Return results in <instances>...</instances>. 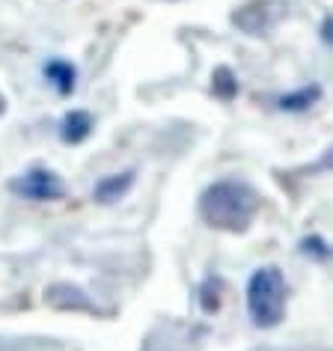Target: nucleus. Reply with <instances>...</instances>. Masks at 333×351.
Segmentation results:
<instances>
[{
  "label": "nucleus",
  "mask_w": 333,
  "mask_h": 351,
  "mask_svg": "<svg viewBox=\"0 0 333 351\" xmlns=\"http://www.w3.org/2000/svg\"><path fill=\"white\" fill-rule=\"evenodd\" d=\"M259 212V194L247 182L221 179L199 197V215L208 226L226 232H244Z\"/></svg>",
  "instance_id": "f257e3e1"
},
{
  "label": "nucleus",
  "mask_w": 333,
  "mask_h": 351,
  "mask_svg": "<svg viewBox=\"0 0 333 351\" xmlns=\"http://www.w3.org/2000/svg\"><path fill=\"white\" fill-rule=\"evenodd\" d=\"M247 313L256 328H277L286 319V277L280 268H256L247 280Z\"/></svg>",
  "instance_id": "f03ea898"
},
{
  "label": "nucleus",
  "mask_w": 333,
  "mask_h": 351,
  "mask_svg": "<svg viewBox=\"0 0 333 351\" xmlns=\"http://www.w3.org/2000/svg\"><path fill=\"white\" fill-rule=\"evenodd\" d=\"M10 191L18 194L24 199H36V203H45V199H60L66 194L63 179L54 170H45V167H36V170L18 176V179L10 182Z\"/></svg>",
  "instance_id": "7ed1b4c3"
},
{
  "label": "nucleus",
  "mask_w": 333,
  "mask_h": 351,
  "mask_svg": "<svg viewBox=\"0 0 333 351\" xmlns=\"http://www.w3.org/2000/svg\"><path fill=\"white\" fill-rule=\"evenodd\" d=\"M92 131V117L86 110H72L63 117V125H60V137L66 143H81V140L90 137Z\"/></svg>",
  "instance_id": "20e7f679"
},
{
  "label": "nucleus",
  "mask_w": 333,
  "mask_h": 351,
  "mask_svg": "<svg viewBox=\"0 0 333 351\" xmlns=\"http://www.w3.org/2000/svg\"><path fill=\"white\" fill-rule=\"evenodd\" d=\"M321 99V86L319 84H310V86H301V90H295V93H286V95H280L277 104H280V110H288V113H301L306 108H312L315 101Z\"/></svg>",
  "instance_id": "39448f33"
},
{
  "label": "nucleus",
  "mask_w": 333,
  "mask_h": 351,
  "mask_svg": "<svg viewBox=\"0 0 333 351\" xmlns=\"http://www.w3.org/2000/svg\"><path fill=\"white\" fill-rule=\"evenodd\" d=\"M131 182H134V173H116V176H108V179H101L99 185H95L92 197L99 199V203H113V199H119V197L131 188Z\"/></svg>",
  "instance_id": "423d86ee"
},
{
  "label": "nucleus",
  "mask_w": 333,
  "mask_h": 351,
  "mask_svg": "<svg viewBox=\"0 0 333 351\" xmlns=\"http://www.w3.org/2000/svg\"><path fill=\"white\" fill-rule=\"evenodd\" d=\"M45 77H48V84L54 86L57 93L69 95V93L75 90V77H77V72H75V66H72V63H66V60H51V63L45 66Z\"/></svg>",
  "instance_id": "0eeeda50"
},
{
  "label": "nucleus",
  "mask_w": 333,
  "mask_h": 351,
  "mask_svg": "<svg viewBox=\"0 0 333 351\" xmlns=\"http://www.w3.org/2000/svg\"><path fill=\"white\" fill-rule=\"evenodd\" d=\"M212 90H214L217 99H223V101H232L235 95H238V81H235V75H232L230 66H217V69H214V75H212Z\"/></svg>",
  "instance_id": "6e6552de"
},
{
  "label": "nucleus",
  "mask_w": 333,
  "mask_h": 351,
  "mask_svg": "<svg viewBox=\"0 0 333 351\" xmlns=\"http://www.w3.org/2000/svg\"><path fill=\"white\" fill-rule=\"evenodd\" d=\"M221 277H208L203 289H199V304H203V310L206 313H217V306H221Z\"/></svg>",
  "instance_id": "1a4fd4ad"
},
{
  "label": "nucleus",
  "mask_w": 333,
  "mask_h": 351,
  "mask_svg": "<svg viewBox=\"0 0 333 351\" xmlns=\"http://www.w3.org/2000/svg\"><path fill=\"white\" fill-rule=\"evenodd\" d=\"M301 253H306V256H315V259H328L330 250L328 244H324V239H319V235H310V239L301 241Z\"/></svg>",
  "instance_id": "9d476101"
},
{
  "label": "nucleus",
  "mask_w": 333,
  "mask_h": 351,
  "mask_svg": "<svg viewBox=\"0 0 333 351\" xmlns=\"http://www.w3.org/2000/svg\"><path fill=\"white\" fill-rule=\"evenodd\" d=\"M321 39L333 48V19H324V24H321Z\"/></svg>",
  "instance_id": "9b49d317"
},
{
  "label": "nucleus",
  "mask_w": 333,
  "mask_h": 351,
  "mask_svg": "<svg viewBox=\"0 0 333 351\" xmlns=\"http://www.w3.org/2000/svg\"><path fill=\"white\" fill-rule=\"evenodd\" d=\"M6 110V101H3V95H0V113H3Z\"/></svg>",
  "instance_id": "f8f14e48"
}]
</instances>
